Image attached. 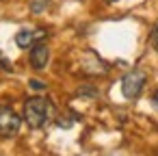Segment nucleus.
<instances>
[{
  "label": "nucleus",
  "instance_id": "10",
  "mask_svg": "<svg viewBox=\"0 0 158 156\" xmlns=\"http://www.w3.org/2000/svg\"><path fill=\"white\" fill-rule=\"evenodd\" d=\"M106 2H117V0H106Z\"/></svg>",
  "mask_w": 158,
  "mask_h": 156
},
{
  "label": "nucleus",
  "instance_id": "8",
  "mask_svg": "<svg viewBox=\"0 0 158 156\" xmlns=\"http://www.w3.org/2000/svg\"><path fill=\"white\" fill-rule=\"evenodd\" d=\"M152 104H154V108L158 111V89H156V91L152 93Z\"/></svg>",
  "mask_w": 158,
  "mask_h": 156
},
{
  "label": "nucleus",
  "instance_id": "6",
  "mask_svg": "<svg viewBox=\"0 0 158 156\" xmlns=\"http://www.w3.org/2000/svg\"><path fill=\"white\" fill-rule=\"evenodd\" d=\"M149 39H152V46H154V50L158 52V24L154 26V31H152V37H149Z\"/></svg>",
  "mask_w": 158,
  "mask_h": 156
},
{
  "label": "nucleus",
  "instance_id": "1",
  "mask_svg": "<svg viewBox=\"0 0 158 156\" xmlns=\"http://www.w3.org/2000/svg\"><path fill=\"white\" fill-rule=\"evenodd\" d=\"M54 104L48 98H28L24 102V121L28 124V128L39 130L44 128L48 121L54 119Z\"/></svg>",
  "mask_w": 158,
  "mask_h": 156
},
{
  "label": "nucleus",
  "instance_id": "2",
  "mask_svg": "<svg viewBox=\"0 0 158 156\" xmlns=\"http://www.w3.org/2000/svg\"><path fill=\"white\" fill-rule=\"evenodd\" d=\"M143 87H145V72H141V70H132L121 78V93L128 100L139 98Z\"/></svg>",
  "mask_w": 158,
  "mask_h": 156
},
{
  "label": "nucleus",
  "instance_id": "5",
  "mask_svg": "<svg viewBox=\"0 0 158 156\" xmlns=\"http://www.w3.org/2000/svg\"><path fill=\"white\" fill-rule=\"evenodd\" d=\"M50 59V48L46 46V41H39L31 48V67L33 70H44L48 65Z\"/></svg>",
  "mask_w": 158,
  "mask_h": 156
},
{
  "label": "nucleus",
  "instance_id": "7",
  "mask_svg": "<svg viewBox=\"0 0 158 156\" xmlns=\"http://www.w3.org/2000/svg\"><path fill=\"white\" fill-rule=\"evenodd\" d=\"M31 89H46V85L39 80H31Z\"/></svg>",
  "mask_w": 158,
  "mask_h": 156
},
{
  "label": "nucleus",
  "instance_id": "9",
  "mask_svg": "<svg viewBox=\"0 0 158 156\" xmlns=\"http://www.w3.org/2000/svg\"><path fill=\"white\" fill-rule=\"evenodd\" d=\"M0 65H2V67H5V70H11V65H7V61H5V59H2V54H0Z\"/></svg>",
  "mask_w": 158,
  "mask_h": 156
},
{
  "label": "nucleus",
  "instance_id": "4",
  "mask_svg": "<svg viewBox=\"0 0 158 156\" xmlns=\"http://www.w3.org/2000/svg\"><path fill=\"white\" fill-rule=\"evenodd\" d=\"M46 37H48L46 28H22V31H18V35H15V44H18L22 50H26V48H33L35 44L44 41Z\"/></svg>",
  "mask_w": 158,
  "mask_h": 156
},
{
  "label": "nucleus",
  "instance_id": "3",
  "mask_svg": "<svg viewBox=\"0 0 158 156\" xmlns=\"http://www.w3.org/2000/svg\"><path fill=\"white\" fill-rule=\"evenodd\" d=\"M22 126V117L7 104H0V137H13Z\"/></svg>",
  "mask_w": 158,
  "mask_h": 156
}]
</instances>
